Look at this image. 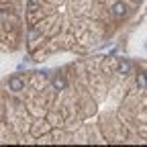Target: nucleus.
I'll return each instance as SVG.
<instances>
[{"mask_svg":"<svg viewBox=\"0 0 147 147\" xmlns=\"http://www.w3.org/2000/svg\"><path fill=\"white\" fill-rule=\"evenodd\" d=\"M8 86H10V90H12V92H21V90L25 88V82L18 78V76H12V78L8 80Z\"/></svg>","mask_w":147,"mask_h":147,"instance_id":"f257e3e1","label":"nucleus"},{"mask_svg":"<svg viewBox=\"0 0 147 147\" xmlns=\"http://www.w3.org/2000/svg\"><path fill=\"white\" fill-rule=\"evenodd\" d=\"M113 14H115L117 18L125 16V14H127V4H125V2H117V4L113 6Z\"/></svg>","mask_w":147,"mask_h":147,"instance_id":"f03ea898","label":"nucleus"},{"mask_svg":"<svg viewBox=\"0 0 147 147\" xmlns=\"http://www.w3.org/2000/svg\"><path fill=\"white\" fill-rule=\"evenodd\" d=\"M137 86H139V90L147 88V74H145V71H141L139 76H137Z\"/></svg>","mask_w":147,"mask_h":147,"instance_id":"7ed1b4c3","label":"nucleus"},{"mask_svg":"<svg viewBox=\"0 0 147 147\" xmlns=\"http://www.w3.org/2000/svg\"><path fill=\"white\" fill-rule=\"evenodd\" d=\"M119 71H121V74H129V71H131V63H129V61H121Z\"/></svg>","mask_w":147,"mask_h":147,"instance_id":"20e7f679","label":"nucleus"},{"mask_svg":"<svg viewBox=\"0 0 147 147\" xmlns=\"http://www.w3.org/2000/svg\"><path fill=\"white\" fill-rule=\"evenodd\" d=\"M53 86H55V88H59V90H61V88L65 86V82H63L61 78H55V80H53Z\"/></svg>","mask_w":147,"mask_h":147,"instance_id":"39448f33","label":"nucleus"},{"mask_svg":"<svg viewBox=\"0 0 147 147\" xmlns=\"http://www.w3.org/2000/svg\"><path fill=\"white\" fill-rule=\"evenodd\" d=\"M37 4H39L37 0H29V6H31V10H35V8H37Z\"/></svg>","mask_w":147,"mask_h":147,"instance_id":"423d86ee","label":"nucleus"},{"mask_svg":"<svg viewBox=\"0 0 147 147\" xmlns=\"http://www.w3.org/2000/svg\"><path fill=\"white\" fill-rule=\"evenodd\" d=\"M145 49H147V41H145Z\"/></svg>","mask_w":147,"mask_h":147,"instance_id":"0eeeda50","label":"nucleus"}]
</instances>
